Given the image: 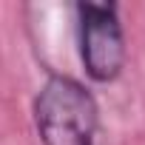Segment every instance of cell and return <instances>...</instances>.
Segmentation results:
<instances>
[{"label":"cell","mask_w":145,"mask_h":145,"mask_svg":"<svg viewBox=\"0 0 145 145\" xmlns=\"http://www.w3.org/2000/svg\"><path fill=\"white\" fill-rule=\"evenodd\" d=\"M34 122L43 145H97V103L71 77L46 80L34 100Z\"/></svg>","instance_id":"1"},{"label":"cell","mask_w":145,"mask_h":145,"mask_svg":"<svg viewBox=\"0 0 145 145\" xmlns=\"http://www.w3.org/2000/svg\"><path fill=\"white\" fill-rule=\"evenodd\" d=\"M77 20H80V57L86 71L97 83L114 80L125 65V40L117 6L80 3Z\"/></svg>","instance_id":"2"}]
</instances>
